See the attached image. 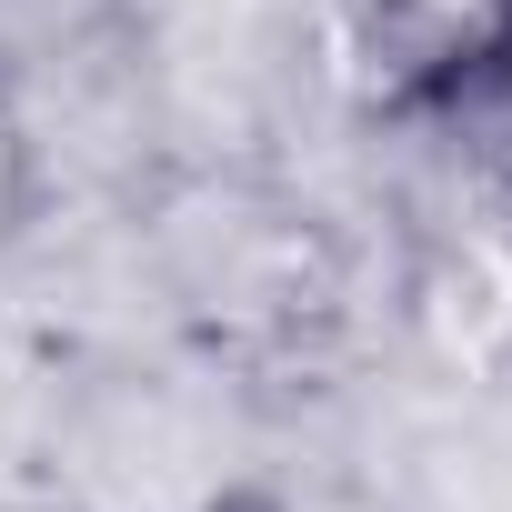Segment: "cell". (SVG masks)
<instances>
[{
  "mask_svg": "<svg viewBox=\"0 0 512 512\" xmlns=\"http://www.w3.org/2000/svg\"><path fill=\"white\" fill-rule=\"evenodd\" d=\"M161 262L191 322H211L221 342H302L312 322H332L342 302V251L312 211L272 201V191H191L161 221Z\"/></svg>",
  "mask_w": 512,
  "mask_h": 512,
  "instance_id": "6da1fadb",
  "label": "cell"
},
{
  "mask_svg": "<svg viewBox=\"0 0 512 512\" xmlns=\"http://www.w3.org/2000/svg\"><path fill=\"white\" fill-rule=\"evenodd\" d=\"M412 342L462 382H512V211H452L402 272Z\"/></svg>",
  "mask_w": 512,
  "mask_h": 512,
  "instance_id": "7a4b0ae2",
  "label": "cell"
},
{
  "mask_svg": "<svg viewBox=\"0 0 512 512\" xmlns=\"http://www.w3.org/2000/svg\"><path fill=\"white\" fill-rule=\"evenodd\" d=\"M372 51L392 61L382 91H442L482 61H512V0H372Z\"/></svg>",
  "mask_w": 512,
  "mask_h": 512,
  "instance_id": "3957f363",
  "label": "cell"
},
{
  "mask_svg": "<svg viewBox=\"0 0 512 512\" xmlns=\"http://www.w3.org/2000/svg\"><path fill=\"white\" fill-rule=\"evenodd\" d=\"M21 201H31V141H21L11 111H0V231L21 221Z\"/></svg>",
  "mask_w": 512,
  "mask_h": 512,
  "instance_id": "277c9868",
  "label": "cell"
},
{
  "mask_svg": "<svg viewBox=\"0 0 512 512\" xmlns=\"http://www.w3.org/2000/svg\"><path fill=\"white\" fill-rule=\"evenodd\" d=\"M221 512H282V502H221Z\"/></svg>",
  "mask_w": 512,
  "mask_h": 512,
  "instance_id": "5b68a950",
  "label": "cell"
}]
</instances>
